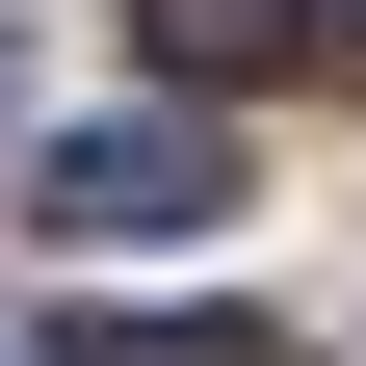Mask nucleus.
Returning a JSON list of instances; mask_svg holds the SVG:
<instances>
[{
	"label": "nucleus",
	"instance_id": "nucleus-1",
	"mask_svg": "<svg viewBox=\"0 0 366 366\" xmlns=\"http://www.w3.org/2000/svg\"><path fill=\"white\" fill-rule=\"evenodd\" d=\"M26 209H53V236H209V209H236V131L209 105H105V131H53V183H26Z\"/></svg>",
	"mask_w": 366,
	"mask_h": 366
},
{
	"label": "nucleus",
	"instance_id": "nucleus-2",
	"mask_svg": "<svg viewBox=\"0 0 366 366\" xmlns=\"http://www.w3.org/2000/svg\"><path fill=\"white\" fill-rule=\"evenodd\" d=\"M131 26H157V79H262L288 53V0H131Z\"/></svg>",
	"mask_w": 366,
	"mask_h": 366
},
{
	"label": "nucleus",
	"instance_id": "nucleus-3",
	"mask_svg": "<svg viewBox=\"0 0 366 366\" xmlns=\"http://www.w3.org/2000/svg\"><path fill=\"white\" fill-rule=\"evenodd\" d=\"M53 366H262V314H79Z\"/></svg>",
	"mask_w": 366,
	"mask_h": 366
},
{
	"label": "nucleus",
	"instance_id": "nucleus-4",
	"mask_svg": "<svg viewBox=\"0 0 366 366\" xmlns=\"http://www.w3.org/2000/svg\"><path fill=\"white\" fill-rule=\"evenodd\" d=\"M340 26H366V0H340Z\"/></svg>",
	"mask_w": 366,
	"mask_h": 366
}]
</instances>
